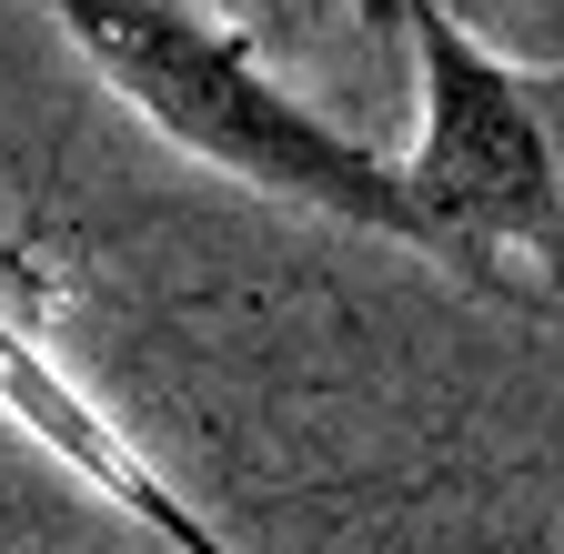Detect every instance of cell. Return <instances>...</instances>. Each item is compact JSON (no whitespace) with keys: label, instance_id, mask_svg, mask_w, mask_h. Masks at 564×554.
Wrapping results in <instances>:
<instances>
[{"label":"cell","instance_id":"obj_1","mask_svg":"<svg viewBox=\"0 0 564 554\" xmlns=\"http://www.w3.org/2000/svg\"><path fill=\"white\" fill-rule=\"evenodd\" d=\"M31 11L182 162L282 202V213H313V222L423 252V222L403 202V162L383 142H364V131L323 121L262 61V41L242 21H223L212 0H31Z\"/></svg>","mask_w":564,"mask_h":554},{"label":"cell","instance_id":"obj_2","mask_svg":"<svg viewBox=\"0 0 564 554\" xmlns=\"http://www.w3.org/2000/svg\"><path fill=\"white\" fill-rule=\"evenodd\" d=\"M393 31L413 51V152L393 162L423 262L564 313V72L505 61L444 0H393Z\"/></svg>","mask_w":564,"mask_h":554},{"label":"cell","instance_id":"obj_3","mask_svg":"<svg viewBox=\"0 0 564 554\" xmlns=\"http://www.w3.org/2000/svg\"><path fill=\"white\" fill-rule=\"evenodd\" d=\"M0 424L31 434L70 484H91L121 524H152L172 554H232L223 534H212V514L121 434V413L61 363V343H51V323H41V303H31V283L11 262H0Z\"/></svg>","mask_w":564,"mask_h":554}]
</instances>
